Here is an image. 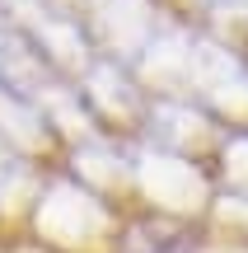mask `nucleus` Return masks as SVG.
Instances as JSON below:
<instances>
[{
	"label": "nucleus",
	"instance_id": "1",
	"mask_svg": "<svg viewBox=\"0 0 248 253\" xmlns=\"http://www.w3.org/2000/svg\"><path fill=\"white\" fill-rule=\"evenodd\" d=\"M131 253H192V244H183V239H155V244L131 249Z\"/></svg>",
	"mask_w": 248,
	"mask_h": 253
}]
</instances>
